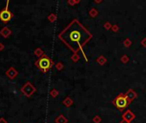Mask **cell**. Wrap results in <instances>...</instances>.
<instances>
[{
    "instance_id": "cell-5",
    "label": "cell",
    "mask_w": 146,
    "mask_h": 123,
    "mask_svg": "<svg viewBox=\"0 0 146 123\" xmlns=\"http://www.w3.org/2000/svg\"><path fill=\"white\" fill-rule=\"evenodd\" d=\"M9 1H7V4L3 10L0 11V20H1L3 23H8V22L13 18V14L11 13V11H9Z\"/></svg>"
},
{
    "instance_id": "cell-24",
    "label": "cell",
    "mask_w": 146,
    "mask_h": 123,
    "mask_svg": "<svg viewBox=\"0 0 146 123\" xmlns=\"http://www.w3.org/2000/svg\"><path fill=\"white\" fill-rule=\"evenodd\" d=\"M111 30L113 31L114 32H117L118 31L120 30V28L118 25H116V24H115V25H112V28H111Z\"/></svg>"
},
{
    "instance_id": "cell-12",
    "label": "cell",
    "mask_w": 146,
    "mask_h": 123,
    "mask_svg": "<svg viewBox=\"0 0 146 123\" xmlns=\"http://www.w3.org/2000/svg\"><path fill=\"white\" fill-rule=\"evenodd\" d=\"M96 61H97V62L98 63L99 65H101V66H103V65H104L105 63L107 62V58L104 56L101 55V56H99L98 57H97Z\"/></svg>"
},
{
    "instance_id": "cell-13",
    "label": "cell",
    "mask_w": 146,
    "mask_h": 123,
    "mask_svg": "<svg viewBox=\"0 0 146 123\" xmlns=\"http://www.w3.org/2000/svg\"><path fill=\"white\" fill-rule=\"evenodd\" d=\"M33 54L35 55L36 56L38 57V58H39V57H41L44 54V50H42L41 48H39V47H38V48H36L35 50H34L33 51Z\"/></svg>"
},
{
    "instance_id": "cell-22",
    "label": "cell",
    "mask_w": 146,
    "mask_h": 123,
    "mask_svg": "<svg viewBox=\"0 0 146 123\" xmlns=\"http://www.w3.org/2000/svg\"><path fill=\"white\" fill-rule=\"evenodd\" d=\"M80 3V0H68V4H69L71 6H74L75 4H78Z\"/></svg>"
},
{
    "instance_id": "cell-3",
    "label": "cell",
    "mask_w": 146,
    "mask_h": 123,
    "mask_svg": "<svg viewBox=\"0 0 146 123\" xmlns=\"http://www.w3.org/2000/svg\"><path fill=\"white\" fill-rule=\"evenodd\" d=\"M112 104L115 105L121 112L126 110L130 105V102L127 100V97L124 93H119L114 99L112 100Z\"/></svg>"
},
{
    "instance_id": "cell-23",
    "label": "cell",
    "mask_w": 146,
    "mask_h": 123,
    "mask_svg": "<svg viewBox=\"0 0 146 123\" xmlns=\"http://www.w3.org/2000/svg\"><path fill=\"white\" fill-rule=\"evenodd\" d=\"M103 28H104L105 30H110L111 28H112V25H111L110 22H105L104 24H103Z\"/></svg>"
},
{
    "instance_id": "cell-15",
    "label": "cell",
    "mask_w": 146,
    "mask_h": 123,
    "mask_svg": "<svg viewBox=\"0 0 146 123\" xmlns=\"http://www.w3.org/2000/svg\"><path fill=\"white\" fill-rule=\"evenodd\" d=\"M89 15H90L91 17L95 18V17H97V16H98V11H97L95 8H92V9L89 11Z\"/></svg>"
},
{
    "instance_id": "cell-8",
    "label": "cell",
    "mask_w": 146,
    "mask_h": 123,
    "mask_svg": "<svg viewBox=\"0 0 146 123\" xmlns=\"http://www.w3.org/2000/svg\"><path fill=\"white\" fill-rule=\"evenodd\" d=\"M125 96L127 97V100L129 101V102L131 104V102H133V101L134 99H136L138 97V94L136 93L135 91H133V89H129L128 91H127V92H126Z\"/></svg>"
},
{
    "instance_id": "cell-1",
    "label": "cell",
    "mask_w": 146,
    "mask_h": 123,
    "mask_svg": "<svg viewBox=\"0 0 146 123\" xmlns=\"http://www.w3.org/2000/svg\"><path fill=\"white\" fill-rule=\"evenodd\" d=\"M93 38L92 32L86 28V26L79 22V20L74 19L72 22L58 34V38L72 50L74 53H79L81 51L86 62L88 59L86 56L83 47Z\"/></svg>"
},
{
    "instance_id": "cell-14",
    "label": "cell",
    "mask_w": 146,
    "mask_h": 123,
    "mask_svg": "<svg viewBox=\"0 0 146 123\" xmlns=\"http://www.w3.org/2000/svg\"><path fill=\"white\" fill-rule=\"evenodd\" d=\"M47 19L50 22H55L56 20H57V16L54 13H50V15L48 16Z\"/></svg>"
},
{
    "instance_id": "cell-2",
    "label": "cell",
    "mask_w": 146,
    "mask_h": 123,
    "mask_svg": "<svg viewBox=\"0 0 146 123\" xmlns=\"http://www.w3.org/2000/svg\"><path fill=\"white\" fill-rule=\"evenodd\" d=\"M34 65L39 69L42 73H47V72L54 66V62L47 55L44 54L39 58H38L34 62Z\"/></svg>"
},
{
    "instance_id": "cell-28",
    "label": "cell",
    "mask_w": 146,
    "mask_h": 123,
    "mask_svg": "<svg viewBox=\"0 0 146 123\" xmlns=\"http://www.w3.org/2000/svg\"><path fill=\"white\" fill-rule=\"evenodd\" d=\"M102 0H98V1H97V0H95V1H94V3L95 4H100V3H102Z\"/></svg>"
},
{
    "instance_id": "cell-25",
    "label": "cell",
    "mask_w": 146,
    "mask_h": 123,
    "mask_svg": "<svg viewBox=\"0 0 146 123\" xmlns=\"http://www.w3.org/2000/svg\"><path fill=\"white\" fill-rule=\"evenodd\" d=\"M141 46L144 47V48H146V38H144L143 40H141Z\"/></svg>"
},
{
    "instance_id": "cell-21",
    "label": "cell",
    "mask_w": 146,
    "mask_h": 123,
    "mask_svg": "<svg viewBox=\"0 0 146 123\" xmlns=\"http://www.w3.org/2000/svg\"><path fill=\"white\" fill-rule=\"evenodd\" d=\"M93 123H101L102 122V118L99 116H95L92 119Z\"/></svg>"
},
{
    "instance_id": "cell-26",
    "label": "cell",
    "mask_w": 146,
    "mask_h": 123,
    "mask_svg": "<svg viewBox=\"0 0 146 123\" xmlns=\"http://www.w3.org/2000/svg\"><path fill=\"white\" fill-rule=\"evenodd\" d=\"M4 48H5L4 44H3V43H0V51H3L4 50Z\"/></svg>"
},
{
    "instance_id": "cell-16",
    "label": "cell",
    "mask_w": 146,
    "mask_h": 123,
    "mask_svg": "<svg viewBox=\"0 0 146 123\" xmlns=\"http://www.w3.org/2000/svg\"><path fill=\"white\" fill-rule=\"evenodd\" d=\"M80 59V56L79 55V53H74L71 56V60H72V62H77Z\"/></svg>"
},
{
    "instance_id": "cell-4",
    "label": "cell",
    "mask_w": 146,
    "mask_h": 123,
    "mask_svg": "<svg viewBox=\"0 0 146 123\" xmlns=\"http://www.w3.org/2000/svg\"><path fill=\"white\" fill-rule=\"evenodd\" d=\"M37 91L36 87L31 83L30 81H27V83H25L21 88V93L25 96L26 98H31L32 95Z\"/></svg>"
},
{
    "instance_id": "cell-7",
    "label": "cell",
    "mask_w": 146,
    "mask_h": 123,
    "mask_svg": "<svg viewBox=\"0 0 146 123\" xmlns=\"http://www.w3.org/2000/svg\"><path fill=\"white\" fill-rule=\"evenodd\" d=\"M5 74L6 76L9 78V80H14L15 79L16 77L18 76V74H19V73H18V71L16 70L14 67H10L8 68V70L5 72Z\"/></svg>"
},
{
    "instance_id": "cell-20",
    "label": "cell",
    "mask_w": 146,
    "mask_h": 123,
    "mask_svg": "<svg viewBox=\"0 0 146 123\" xmlns=\"http://www.w3.org/2000/svg\"><path fill=\"white\" fill-rule=\"evenodd\" d=\"M129 57L127 56V55H123L121 57V62L123 63V64H127V62H129Z\"/></svg>"
},
{
    "instance_id": "cell-6",
    "label": "cell",
    "mask_w": 146,
    "mask_h": 123,
    "mask_svg": "<svg viewBox=\"0 0 146 123\" xmlns=\"http://www.w3.org/2000/svg\"><path fill=\"white\" fill-rule=\"evenodd\" d=\"M121 118H122L123 120L128 122L129 123H131L136 118V116H135L134 113L132 111V110H126V112H124L122 114V116H121Z\"/></svg>"
},
{
    "instance_id": "cell-10",
    "label": "cell",
    "mask_w": 146,
    "mask_h": 123,
    "mask_svg": "<svg viewBox=\"0 0 146 123\" xmlns=\"http://www.w3.org/2000/svg\"><path fill=\"white\" fill-rule=\"evenodd\" d=\"M62 104H63V105L65 106V107L69 108L73 105V104H74V100H73L70 97H67L63 99Z\"/></svg>"
},
{
    "instance_id": "cell-17",
    "label": "cell",
    "mask_w": 146,
    "mask_h": 123,
    "mask_svg": "<svg viewBox=\"0 0 146 123\" xmlns=\"http://www.w3.org/2000/svg\"><path fill=\"white\" fill-rule=\"evenodd\" d=\"M132 44H133V42H132V40H130L129 38H127L124 41H123V46H124L126 48H129V47L132 46Z\"/></svg>"
},
{
    "instance_id": "cell-11",
    "label": "cell",
    "mask_w": 146,
    "mask_h": 123,
    "mask_svg": "<svg viewBox=\"0 0 146 123\" xmlns=\"http://www.w3.org/2000/svg\"><path fill=\"white\" fill-rule=\"evenodd\" d=\"M68 120L67 119L63 114H59L56 119H55V123H68Z\"/></svg>"
},
{
    "instance_id": "cell-29",
    "label": "cell",
    "mask_w": 146,
    "mask_h": 123,
    "mask_svg": "<svg viewBox=\"0 0 146 123\" xmlns=\"http://www.w3.org/2000/svg\"><path fill=\"white\" fill-rule=\"evenodd\" d=\"M120 123H129V122H127V120H123V119H122V120H121V122H120Z\"/></svg>"
},
{
    "instance_id": "cell-9",
    "label": "cell",
    "mask_w": 146,
    "mask_h": 123,
    "mask_svg": "<svg viewBox=\"0 0 146 123\" xmlns=\"http://www.w3.org/2000/svg\"><path fill=\"white\" fill-rule=\"evenodd\" d=\"M11 34H12V31L9 29L8 26H3V28L0 30V35L4 38H8Z\"/></svg>"
},
{
    "instance_id": "cell-27",
    "label": "cell",
    "mask_w": 146,
    "mask_h": 123,
    "mask_svg": "<svg viewBox=\"0 0 146 123\" xmlns=\"http://www.w3.org/2000/svg\"><path fill=\"white\" fill-rule=\"evenodd\" d=\"M0 123H9V122H8L4 118L2 117V118H0Z\"/></svg>"
},
{
    "instance_id": "cell-19",
    "label": "cell",
    "mask_w": 146,
    "mask_h": 123,
    "mask_svg": "<svg viewBox=\"0 0 146 123\" xmlns=\"http://www.w3.org/2000/svg\"><path fill=\"white\" fill-rule=\"evenodd\" d=\"M55 68H56L58 71H61V70H62V69L64 68V65H63V63H62V62H58L57 63L55 64Z\"/></svg>"
},
{
    "instance_id": "cell-18",
    "label": "cell",
    "mask_w": 146,
    "mask_h": 123,
    "mask_svg": "<svg viewBox=\"0 0 146 123\" xmlns=\"http://www.w3.org/2000/svg\"><path fill=\"white\" fill-rule=\"evenodd\" d=\"M58 95H59V92H58L56 89H55V88H54V89H52L51 91L50 92V96L51 98H56Z\"/></svg>"
}]
</instances>
